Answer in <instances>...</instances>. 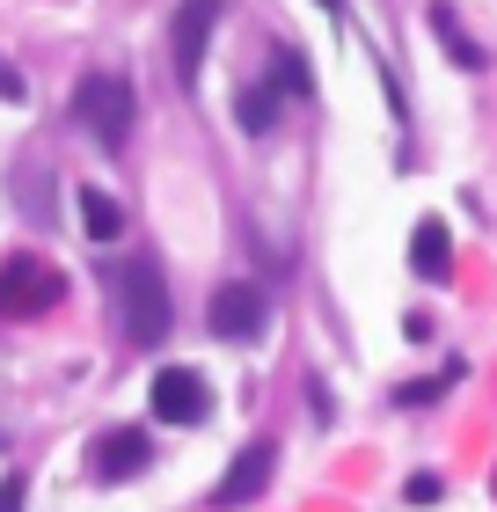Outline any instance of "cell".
I'll return each mask as SVG.
<instances>
[{"label":"cell","instance_id":"1","mask_svg":"<svg viewBox=\"0 0 497 512\" xmlns=\"http://www.w3.org/2000/svg\"><path fill=\"white\" fill-rule=\"evenodd\" d=\"M132 118H139V96H132L125 74H81L74 81V125L96 139V147L117 154L132 139Z\"/></svg>","mask_w":497,"mask_h":512},{"label":"cell","instance_id":"2","mask_svg":"<svg viewBox=\"0 0 497 512\" xmlns=\"http://www.w3.org/2000/svg\"><path fill=\"white\" fill-rule=\"evenodd\" d=\"M59 300H66V278H59V264H44V256H30V249L0 256V315H8V322L52 315Z\"/></svg>","mask_w":497,"mask_h":512},{"label":"cell","instance_id":"3","mask_svg":"<svg viewBox=\"0 0 497 512\" xmlns=\"http://www.w3.org/2000/svg\"><path fill=\"white\" fill-rule=\"evenodd\" d=\"M117 315H125V337L139 344V352H154L161 337H169V286H161V271L147 264V256H139V264L117 278Z\"/></svg>","mask_w":497,"mask_h":512},{"label":"cell","instance_id":"4","mask_svg":"<svg viewBox=\"0 0 497 512\" xmlns=\"http://www.w3.org/2000/svg\"><path fill=\"white\" fill-rule=\"evenodd\" d=\"M264 322H271V300H264V286H249V278H227V286L205 300V330L220 344H256Z\"/></svg>","mask_w":497,"mask_h":512},{"label":"cell","instance_id":"5","mask_svg":"<svg viewBox=\"0 0 497 512\" xmlns=\"http://www.w3.org/2000/svg\"><path fill=\"white\" fill-rule=\"evenodd\" d=\"M205 410H212V388L198 366H161L154 374V417L161 425H205Z\"/></svg>","mask_w":497,"mask_h":512},{"label":"cell","instance_id":"6","mask_svg":"<svg viewBox=\"0 0 497 512\" xmlns=\"http://www.w3.org/2000/svg\"><path fill=\"white\" fill-rule=\"evenodd\" d=\"M227 0H183L176 22H169V59H176V81L183 88H198V59H205V37H212V22H220Z\"/></svg>","mask_w":497,"mask_h":512},{"label":"cell","instance_id":"7","mask_svg":"<svg viewBox=\"0 0 497 512\" xmlns=\"http://www.w3.org/2000/svg\"><path fill=\"white\" fill-rule=\"evenodd\" d=\"M271 469H278V447H271V439L242 447V454L227 461V476H220V491H212V505H220V512H234V505L264 498V491H271Z\"/></svg>","mask_w":497,"mask_h":512},{"label":"cell","instance_id":"8","mask_svg":"<svg viewBox=\"0 0 497 512\" xmlns=\"http://www.w3.org/2000/svg\"><path fill=\"white\" fill-rule=\"evenodd\" d=\"M154 461V439L139 432V425H117V432H103L96 439V476L103 483H125V476H139Z\"/></svg>","mask_w":497,"mask_h":512},{"label":"cell","instance_id":"9","mask_svg":"<svg viewBox=\"0 0 497 512\" xmlns=\"http://www.w3.org/2000/svg\"><path fill=\"white\" fill-rule=\"evenodd\" d=\"M74 213H81V227H88L96 242H117V235H125V205H117L110 191H96V183H81V191H74Z\"/></svg>","mask_w":497,"mask_h":512},{"label":"cell","instance_id":"10","mask_svg":"<svg viewBox=\"0 0 497 512\" xmlns=\"http://www.w3.org/2000/svg\"><path fill=\"white\" fill-rule=\"evenodd\" d=\"M410 264H417L424 278H446V271H454V235H446V220H424L417 235H410Z\"/></svg>","mask_w":497,"mask_h":512},{"label":"cell","instance_id":"11","mask_svg":"<svg viewBox=\"0 0 497 512\" xmlns=\"http://www.w3.org/2000/svg\"><path fill=\"white\" fill-rule=\"evenodd\" d=\"M234 118H242V132H271L278 125V81H249L234 96Z\"/></svg>","mask_w":497,"mask_h":512},{"label":"cell","instance_id":"12","mask_svg":"<svg viewBox=\"0 0 497 512\" xmlns=\"http://www.w3.org/2000/svg\"><path fill=\"white\" fill-rule=\"evenodd\" d=\"M432 30L446 37V52H454V66H483V44H476V37H468V30H461V15H454V8H446V0H439V8H432Z\"/></svg>","mask_w":497,"mask_h":512},{"label":"cell","instance_id":"13","mask_svg":"<svg viewBox=\"0 0 497 512\" xmlns=\"http://www.w3.org/2000/svg\"><path fill=\"white\" fill-rule=\"evenodd\" d=\"M278 88H293V96H307V66L293 44H278Z\"/></svg>","mask_w":497,"mask_h":512},{"label":"cell","instance_id":"14","mask_svg":"<svg viewBox=\"0 0 497 512\" xmlns=\"http://www.w3.org/2000/svg\"><path fill=\"white\" fill-rule=\"evenodd\" d=\"M0 512H30V483H22V469L0 476Z\"/></svg>","mask_w":497,"mask_h":512},{"label":"cell","instance_id":"15","mask_svg":"<svg viewBox=\"0 0 497 512\" xmlns=\"http://www.w3.org/2000/svg\"><path fill=\"white\" fill-rule=\"evenodd\" d=\"M402 498H410V505H439L446 483H439V476H410V483H402Z\"/></svg>","mask_w":497,"mask_h":512}]
</instances>
